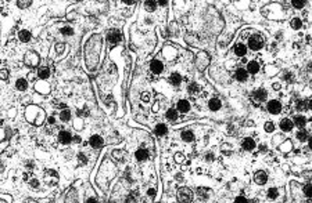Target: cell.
Wrapping results in <instances>:
<instances>
[{
    "label": "cell",
    "mask_w": 312,
    "mask_h": 203,
    "mask_svg": "<svg viewBox=\"0 0 312 203\" xmlns=\"http://www.w3.org/2000/svg\"><path fill=\"white\" fill-rule=\"evenodd\" d=\"M268 111L271 112V113H273V115H277V113H280V111H282V104H280V101L277 100H272L268 102Z\"/></svg>",
    "instance_id": "cell-4"
},
{
    "label": "cell",
    "mask_w": 312,
    "mask_h": 203,
    "mask_svg": "<svg viewBox=\"0 0 312 203\" xmlns=\"http://www.w3.org/2000/svg\"><path fill=\"white\" fill-rule=\"evenodd\" d=\"M107 40H108V43L117 44V43H118V42L121 40V33L118 32L117 29H112V31H110V32H108Z\"/></svg>",
    "instance_id": "cell-7"
},
{
    "label": "cell",
    "mask_w": 312,
    "mask_h": 203,
    "mask_svg": "<svg viewBox=\"0 0 312 203\" xmlns=\"http://www.w3.org/2000/svg\"><path fill=\"white\" fill-rule=\"evenodd\" d=\"M296 137H297V139H298V141H302V142H304V141H308V133H307V131H302V130L297 133Z\"/></svg>",
    "instance_id": "cell-30"
},
{
    "label": "cell",
    "mask_w": 312,
    "mask_h": 203,
    "mask_svg": "<svg viewBox=\"0 0 312 203\" xmlns=\"http://www.w3.org/2000/svg\"><path fill=\"white\" fill-rule=\"evenodd\" d=\"M273 88H275V90H279V88H280V86H279V84H277V83H275V84H273Z\"/></svg>",
    "instance_id": "cell-52"
},
{
    "label": "cell",
    "mask_w": 312,
    "mask_h": 203,
    "mask_svg": "<svg viewBox=\"0 0 312 203\" xmlns=\"http://www.w3.org/2000/svg\"><path fill=\"white\" fill-rule=\"evenodd\" d=\"M266 195H268V198L269 199H276L277 198V189L276 188H269L268 189V192H266Z\"/></svg>",
    "instance_id": "cell-32"
},
{
    "label": "cell",
    "mask_w": 312,
    "mask_h": 203,
    "mask_svg": "<svg viewBox=\"0 0 312 203\" xmlns=\"http://www.w3.org/2000/svg\"><path fill=\"white\" fill-rule=\"evenodd\" d=\"M279 126L283 131H291L293 127H294V124H293V122L290 119H283L282 122H280Z\"/></svg>",
    "instance_id": "cell-12"
},
{
    "label": "cell",
    "mask_w": 312,
    "mask_h": 203,
    "mask_svg": "<svg viewBox=\"0 0 312 203\" xmlns=\"http://www.w3.org/2000/svg\"><path fill=\"white\" fill-rule=\"evenodd\" d=\"M187 91L192 93V94H196V93L200 91V86H198L196 82H192V83L187 86Z\"/></svg>",
    "instance_id": "cell-27"
},
{
    "label": "cell",
    "mask_w": 312,
    "mask_h": 203,
    "mask_svg": "<svg viewBox=\"0 0 312 203\" xmlns=\"http://www.w3.org/2000/svg\"><path fill=\"white\" fill-rule=\"evenodd\" d=\"M176 111H179V112H189L190 111V102L189 101H186V100H180L179 102H178V109Z\"/></svg>",
    "instance_id": "cell-14"
},
{
    "label": "cell",
    "mask_w": 312,
    "mask_h": 203,
    "mask_svg": "<svg viewBox=\"0 0 312 203\" xmlns=\"http://www.w3.org/2000/svg\"><path fill=\"white\" fill-rule=\"evenodd\" d=\"M246 71L248 72V73H252V75H255L257 72L260 71V64L257 62V61H250L247 65V69Z\"/></svg>",
    "instance_id": "cell-13"
},
{
    "label": "cell",
    "mask_w": 312,
    "mask_h": 203,
    "mask_svg": "<svg viewBox=\"0 0 312 203\" xmlns=\"http://www.w3.org/2000/svg\"><path fill=\"white\" fill-rule=\"evenodd\" d=\"M142 100H143V101H148V100H150V96H148V93H144V94H142Z\"/></svg>",
    "instance_id": "cell-43"
},
{
    "label": "cell",
    "mask_w": 312,
    "mask_h": 203,
    "mask_svg": "<svg viewBox=\"0 0 312 203\" xmlns=\"http://www.w3.org/2000/svg\"><path fill=\"white\" fill-rule=\"evenodd\" d=\"M15 86H17V88L20 90V91H25L27 88H28V82L25 79H18L17 80V83H15Z\"/></svg>",
    "instance_id": "cell-22"
},
{
    "label": "cell",
    "mask_w": 312,
    "mask_h": 203,
    "mask_svg": "<svg viewBox=\"0 0 312 203\" xmlns=\"http://www.w3.org/2000/svg\"><path fill=\"white\" fill-rule=\"evenodd\" d=\"M305 123H307V119H305L304 116H301V115L296 116V118H294V122H293V124L297 126L298 129H302L305 126Z\"/></svg>",
    "instance_id": "cell-17"
},
{
    "label": "cell",
    "mask_w": 312,
    "mask_h": 203,
    "mask_svg": "<svg viewBox=\"0 0 312 203\" xmlns=\"http://www.w3.org/2000/svg\"><path fill=\"white\" fill-rule=\"evenodd\" d=\"M38 76H39L40 79H47L49 76H50V71H49V68L47 66L39 68V71H38Z\"/></svg>",
    "instance_id": "cell-20"
},
{
    "label": "cell",
    "mask_w": 312,
    "mask_h": 203,
    "mask_svg": "<svg viewBox=\"0 0 312 203\" xmlns=\"http://www.w3.org/2000/svg\"><path fill=\"white\" fill-rule=\"evenodd\" d=\"M58 139H60L61 144L67 145V144H69L72 141V135H71V133H69V131L63 130V131H60V134H58Z\"/></svg>",
    "instance_id": "cell-8"
},
{
    "label": "cell",
    "mask_w": 312,
    "mask_h": 203,
    "mask_svg": "<svg viewBox=\"0 0 312 203\" xmlns=\"http://www.w3.org/2000/svg\"><path fill=\"white\" fill-rule=\"evenodd\" d=\"M182 139H183V141H186V142H192L193 139H194V134H193L192 131L186 130V131L182 133Z\"/></svg>",
    "instance_id": "cell-26"
},
{
    "label": "cell",
    "mask_w": 312,
    "mask_h": 203,
    "mask_svg": "<svg viewBox=\"0 0 312 203\" xmlns=\"http://www.w3.org/2000/svg\"><path fill=\"white\" fill-rule=\"evenodd\" d=\"M297 109L298 111H307L309 108V101H307V100H300V101H297Z\"/></svg>",
    "instance_id": "cell-21"
},
{
    "label": "cell",
    "mask_w": 312,
    "mask_h": 203,
    "mask_svg": "<svg viewBox=\"0 0 312 203\" xmlns=\"http://www.w3.org/2000/svg\"><path fill=\"white\" fill-rule=\"evenodd\" d=\"M61 33H63V35H72V33H74V31H72V28L67 26V28H63V29H61Z\"/></svg>",
    "instance_id": "cell-39"
},
{
    "label": "cell",
    "mask_w": 312,
    "mask_h": 203,
    "mask_svg": "<svg viewBox=\"0 0 312 203\" xmlns=\"http://www.w3.org/2000/svg\"><path fill=\"white\" fill-rule=\"evenodd\" d=\"M78 158L80 159V162H82V163H86V158H85L83 153H79V155H78Z\"/></svg>",
    "instance_id": "cell-44"
},
{
    "label": "cell",
    "mask_w": 312,
    "mask_h": 203,
    "mask_svg": "<svg viewBox=\"0 0 312 203\" xmlns=\"http://www.w3.org/2000/svg\"><path fill=\"white\" fill-rule=\"evenodd\" d=\"M248 47L254 50V51H258L264 47V40L260 35H252L250 39H248Z\"/></svg>",
    "instance_id": "cell-1"
},
{
    "label": "cell",
    "mask_w": 312,
    "mask_h": 203,
    "mask_svg": "<svg viewBox=\"0 0 312 203\" xmlns=\"http://www.w3.org/2000/svg\"><path fill=\"white\" fill-rule=\"evenodd\" d=\"M193 192L189 188H182L178 192V202L179 203H192Z\"/></svg>",
    "instance_id": "cell-2"
},
{
    "label": "cell",
    "mask_w": 312,
    "mask_h": 203,
    "mask_svg": "<svg viewBox=\"0 0 312 203\" xmlns=\"http://www.w3.org/2000/svg\"><path fill=\"white\" fill-rule=\"evenodd\" d=\"M221 107H222V104H221V101L218 100V98H212V100H209V102H208V108H209L211 111H219Z\"/></svg>",
    "instance_id": "cell-16"
},
{
    "label": "cell",
    "mask_w": 312,
    "mask_h": 203,
    "mask_svg": "<svg viewBox=\"0 0 312 203\" xmlns=\"http://www.w3.org/2000/svg\"><path fill=\"white\" fill-rule=\"evenodd\" d=\"M86 203H97V200L94 199V198H90V199L86 200Z\"/></svg>",
    "instance_id": "cell-48"
},
{
    "label": "cell",
    "mask_w": 312,
    "mask_h": 203,
    "mask_svg": "<svg viewBox=\"0 0 312 203\" xmlns=\"http://www.w3.org/2000/svg\"><path fill=\"white\" fill-rule=\"evenodd\" d=\"M89 142H90V145L93 148H100L103 145V138H101L100 135H93V137H90Z\"/></svg>",
    "instance_id": "cell-15"
},
{
    "label": "cell",
    "mask_w": 312,
    "mask_h": 203,
    "mask_svg": "<svg viewBox=\"0 0 312 203\" xmlns=\"http://www.w3.org/2000/svg\"><path fill=\"white\" fill-rule=\"evenodd\" d=\"M7 77H8V71L7 69H1V71H0V79L6 80Z\"/></svg>",
    "instance_id": "cell-40"
},
{
    "label": "cell",
    "mask_w": 312,
    "mask_h": 203,
    "mask_svg": "<svg viewBox=\"0 0 312 203\" xmlns=\"http://www.w3.org/2000/svg\"><path fill=\"white\" fill-rule=\"evenodd\" d=\"M17 4H18L20 8H25V7H28L29 4H32V1L31 0H28V1H17Z\"/></svg>",
    "instance_id": "cell-37"
},
{
    "label": "cell",
    "mask_w": 312,
    "mask_h": 203,
    "mask_svg": "<svg viewBox=\"0 0 312 203\" xmlns=\"http://www.w3.org/2000/svg\"><path fill=\"white\" fill-rule=\"evenodd\" d=\"M64 44H57V51L58 53H63V50H64Z\"/></svg>",
    "instance_id": "cell-46"
},
{
    "label": "cell",
    "mask_w": 312,
    "mask_h": 203,
    "mask_svg": "<svg viewBox=\"0 0 312 203\" xmlns=\"http://www.w3.org/2000/svg\"><path fill=\"white\" fill-rule=\"evenodd\" d=\"M29 184H31V187H33V188H38V187H39V183H38V180H31V181H29Z\"/></svg>",
    "instance_id": "cell-42"
},
{
    "label": "cell",
    "mask_w": 312,
    "mask_h": 203,
    "mask_svg": "<svg viewBox=\"0 0 312 203\" xmlns=\"http://www.w3.org/2000/svg\"><path fill=\"white\" fill-rule=\"evenodd\" d=\"M235 77H236L239 82H246L248 77V72L244 69V68H239L236 69V73H235Z\"/></svg>",
    "instance_id": "cell-10"
},
{
    "label": "cell",
    "mask_w": 312,
    "mask_h": 203,
    "mask_svg": "<svg viewBox=\"0 0 312 203\" xmlns=\"http://www.w3.org/2000/svg\"><path fill=\"white\" fill-rule=\"evenodd\" d=\"M18 37H20L21 42L27 43V42L31 40V32H29V31H21V32L18 33Z\"/></svg>",
    "instance_id": "cell-23"
},
{
    "label": "cell",
    "mask_w": 312,
    "mask_h": 203,
    "mask_svg": "<svg viewBox=\"0 0 312 203\" xmlns=\"http://www.w3.org/2000/svg\"><path fill=\"white\" fill-rule=\"evenodd\" d=\"M165 116H167V119H169V120H176V119H178V111L173 109V108H171V109L167 111Z\"/></svg>",
    "instance_id": "cell-25"
},
{
    "label": "cell",
    "mask_w": 312,
    "mask_h": 203,
    "mask_svg": "<svg viewBox=\"0 0 312 203\" xmlns=\"http://www.w3.org/2000/svg\"><path fill=\"white\" fill-rule=\"evenodd\" d=\"M205 158H207V160H214V153H208Z\"/></svg>",
    "instance_id": "cell-47"
},
{
    "label": "cell",
    "mask_w": 312,
    "mask_h": 203,
    "mask_svg": "<svg viewBox=\"0 0 312 203\" xmlns=\"http://www.w3.org/2000/svg\"><path fill=\"white\" fill-rule=\"evenodd\" d=\"M248 200L244 198V196H237L236 199H235V203H247Z\"/></svg>",
    "instance_id": "cell-41"
},
{
    "label": "cell",
    "mask_w": 312,
    "mask_h": 203,
    "mask_svg": "<svg viewBox=\"0 0 312 203\" xmlns=\"http://www.w3.org/2000/svg\"><path fill=\"white\" fill-rule=\"evenodd\" d=\"M291 4H293V7H294V8H302L305 4H307V1H305V0H301V1L294 0V1H291Z\"/></svg>",
    "instance_id": "cell-33"
},
{
    "label": "cell",
    "mask_w": 312,
    "mask_h": 203,
    "mask_svg": "<svg viewBox=\"0 0 312 203\" xmlns=\"http://www.w3.org/2000/svg\"><path fill=\"white\" fill-rule=\"evenodd\" d=\"M247 203H260V202H258V199H251V200H248Z\"/></svg>",
    "instance_id": "cell-50"
},
{
    "label": "cell",
    "mask_w": 312,
    "mask_h": 203,
    "mask_svg": "<svg viewBox=\"0 0 312 203\" xmlns=\"http://www.w3.org/2000/svg\"><path fill=\"white\" fill-rule=\"evenodd\" d=\"M312 188H311V184H307L304 187V194H305V196L307 198H311V194H312Z\"/></svg>",
    "instance_id": "cell-35"
},
{
    "label": "cell",
    "mask_w": 312,
    "mask_h": 203,
    "mask_svg": "<svg viewBox=\"0 0 312 203\" xmlns=\"http://www.w3.org/2000/svg\"><path fill=\"white\" fill-rule=\"evenodd\" d=\"M147 194L150 196H154V195H156V189H154V188H150V189L147 191Z\"/></svg>",
    "instance_id": "cell-45"
},
{
    "label": "cell",
    "mask_w": 312,
    "mask_h": 203,
    "mask_svg": "<svg viewBox=\"0 0 312 203\" xmlns=\"http://www.w3.org/2000/svg\"><path fill=\"white\" fill-rule=\"evenodd\" d=\"M157 4H160V6H167V4H168V1H158Z\"/></svg>",
    "instance_id": "cell-49"
},
{
    "label": "cell",
    "mask_w": 312,
    "mask_h": 203,
    "mask_svg": "<svg viewBox=\"0 0 312 203\" xmlns=\"http://www.w3.org/2000/svg\"><path fill=\"white\" fill-rule=\"evenodd\" d=\"M169 82H171V84H173V86H179L180 82H182V76H180L178 72H173L172 75L169 76Z\"/></svg>",
    "instance_id": "cell-18"
},
{
    "label": "cell",
    "mask_w": 312,
    "mask_h": 203,
    "mask_svg": "<svg viewBox=\"0 0 312 203\" xmlns=\"http://www.w3.org/2000/svg\"><path fill=\"white\" fill-rule=\"evenodd\" d=\"M54 122H56V120H54V118H49V123H50V124H53Z\"/></svg>",
    "instance_id": "cell-51"
},
{
    "label": "cell",
    "mask_w": 312,
    "mask_h": 203,
    "mask_svg": "<svg viewBox=\"0 0 312 203\" xmlns=\"http://www.w3.org/2000/svg\"><path fill=\"white\" fill-rule=\"evenodd\" d=\"M205 191H207L205 188H198V189H197V192H198V196H201V198H204V199H205V198L208 196V194H207Z\"/></svg>",
    "instance_id": "cell-38"
},
{
    "label": "cell",
    "mask_w": 312,
    "mask_h": 203,
    "mask_svg": "<svg viewBox=\"0 0 312 203\" xmlns=\"http://www.w3.org/2000/svg\"><path fill=\"white\" fill-rule=\"evenodd\" d=\"M266 181H268V174H266L265 171L260 170L254 174V183L258 184V185H264Z\"/></svg>",
    "instance_id": "cell-6"
},
{
    "label": "cell",
    "mask_w": 312,
    "mask_h": 203,
    "mask_svg": "<svg viewBox=\"0 0 312 203\" xmlns=\"http://www.w3.org/2000/svg\"><path fill=\"white\" fill-rule=\"evenodd\" d=\"M241 148L246 149V151H252L255 148V141L252 138H250V137H247V138H244L241 141Z\"/></svg>",
    "instance_id": "cell-9"
},
{
    "label": "cell",
    "mask_w": 312,
    "mask_h": 203,
    "mask_svg": "<svg viewBox=\"0 0 312 203\" xmlns=\"http://www.w3.org/2000/svg\"><path fill=\"white\" fill-rule=\"evenodd\" d=\"M264 129H265V131H266V133H272L273 130H275V126H273L272 122H266L265 126H264Z\"/></svg>",
    "instance_id": "cell-34"
},
{
    "label": "cell",
    "mask_w": 312,
    "mask_h": 203,
    "mask_svg": "<svg viewBox=\"0 0 312 203\" xmlns=\"http://www.w3.org/2000/svg\"><path fill=\"white\" fill-rule=\"evenodd\" d=\"M290 25H291L293 29H300L301 26H302V21L300 20V18H293L291 22H290Z\"/></svg>",
    "instance_id": "cell-29"
},
{
    "label": "cell",
    "mask_w": 312,
    "mask_h": 203,
    "mask_svg": "<svg viewBox=\"0 0 312 203\" xmlns=\"http://www.w3.org/2000/svg\"><path fill=\"white\" fill-rule=\"evenodd\" d=\"M167 133H168V129H167V126H165V124L160 123V124H157V126H156V134H157V135L162 137V135H165Z\"/></svg>",
    "instance_id": "cell-19"
},
{
    "label": "cell",
    "mask_w": 312,
    "mask_h": 203,
    "mask_svg": "<svg viewBox=\"0 0 312 203\" xmlns=\"http://www.w3.org/2000/svg\"><path fill=\"white\" fill-rule=\"evenodd\" d=\"M150 71L153 73H156V75H160L161 72L164 71V65H162V62L160 60H153L150 62Z\"/></svg>",
    "instance_id": "cell-5"
},
{
    "label": "cell",
    "mask_w": 312,
    "mask_h": 203,
    "mask_svg": "<svg viewBox=\"0 0 312 203\" xmlns=\"http://www.w3.org/2000/svg\"><path fill=\"white\" fill-rule=\"evenodd\" d=\"M147 158H148V152L146 151L144 148H142V149H139V151L136 152V159L140 160V162H142V160H146Z\"/></svg>",
    "instance_id": "cell-24"
},
{
    "label": "cell",
    "mask_w": 312,
    "mask_h": 203,
    "mask_svg": "<svg viewBox=\"0 0 312 203\" xmlns=\"http://www.w3.org/2000/svg\"><path fill=\"white\" fill-rule=\"evenodd\" d=\"M60 119L63 120V122H68L69 119H71V111L69 109H63L60 113Z\"/></svg>",
    "instance_id": "cell-28"
},
{
    "label": "cell",
    "mask_w": 312,
    "mask_h": 203,
    "mask_svg": "<svg viewBox=\"0 0 312 203\" xmlns=\"http://www.w3.org/2000/svg\"><path fill=\"white\" fill-rule=\"evenodd\" d=\"M284 80H286V82H288V83H293V80H294V76H293L291 72H286V73H284Z\"/></svg>",
    "instance_id": "cell-36"
},
{
    "label": "cell",
    "mask_w": 312,
    "mask_h": 203,
    "mask_svg": "<svg viewBox=\"0 0 312 203\" xmlns=\"http://www.w3.org/2000/svg\"><path fill=\"white\" fill-rule=\"evenodd\" d=\"M157 7V3L156 1H144V8L147 11H154Z\"/></svg>",
    "instance_id": "cell-31"
},
{
    "label": "cell",
    "mask_w": 312,
    "mask_h": 203,
    "mask_svg": "<svg viewBox=\"0 0 312 203\" xmlns=\"http://www.w3.org/2000/svg\"><path fill=\"white\" fill-rule=\"evenodd\" d=\"M266 97H268V93H266V90H264V88H257V90H254V91L251 93V100L255 104L264 102V101L266 100Z\"/></svg>",
    "instance_id": "cell-3"
},
{
    "label": "cell",
    "mask_w": 312,
    "mask_h": 203,
    "mask_svg": "<svg viewBox=\"0 0 312 203\" xmlns=\"http://www.w3.org/2000/svg\"><path fill=\"white\" fill-rule=\"evenodd\" d=\"M235 54H236L237 57H244L246 54H247V47H246V44L243 43H239L235 46Z\"/></svg>",
    "instance_id": "cell-11"
}]
</instances>
